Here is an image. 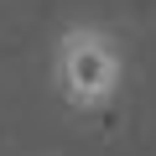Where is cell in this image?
Here are the masks:
<instances>
[{"label": "cell", "instance_id": "cell-1", "mask_svg": "<svg viewBox=\"0 0 156 156\" xmlns=\"http://www.w3.org/2000/svg\"><path fill=\"white\" fill-rule=\"evenodd\" d=\"M57 83H62V99L78 104V109H99L104 99H115V89H120V52H115L109 31L73 26L57 42Z\"/></svg>", "mask_w": 156, "mask_h": 156}]
</instances>
